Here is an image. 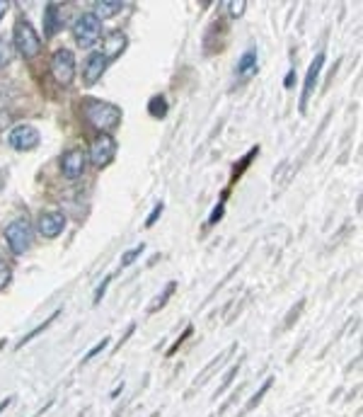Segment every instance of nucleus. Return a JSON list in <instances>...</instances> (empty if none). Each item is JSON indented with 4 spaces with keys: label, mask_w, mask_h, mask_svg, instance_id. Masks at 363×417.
Returning a JSON list of instances; mask_svg holds the SVG:
<instances>
[{
    "label": "nucleus",
    "mask_w": 363,
    "mask_h": 417,
    "mask_svg": "<svg viewBox=\"0 0 363 417\" xmlns=\"http://www.w3.org/2000/svg\"><path fill=\"white\" fill-rule=\"evenodd\" d=\"M107 345H109V337H104V340H100V342H97L95 347L90 349L88 354H85V359H83V361H90V359H95L97 354H100V352H104V349H107Z\"/></svg>",
    "instance_id": "obj_21"
},
{
    "label": "nucleus",
    "mask_w": 363,
    "mask_h": 417,
    "mask_svg": "<svg viewBox=\"0 0 363 417\" xmlns=\"http://www.w3.org/2000/svg\"><path fill=\"white\" fill-rule=\"evenodd\" d=\"M36 228L44 238H58L66 228V213L63 211H41Z\"/></svg>",
    "instance_id": "obj_9"
},
{
    "label": "nucleus",
    "mask_w": 363,
    "mask_h": 417,
    "mask_svg": "<svg viewBox=\"0 0 363 417\" xmlns=\"http://www.w3.org/2000/svg\"><path fill=\"white\" fill-rule=\"evenodd\" d=\"M32 223L27 218H15L12 223L5 228V241H8V248L15 255H24L29 248H32Z\"/></svg>",
    "instance_id": "obj_3"
},
{
    "label": "nucleus",
    "mask_w": 363,
    "mask_h": 417,
    "mask_svg": "<svg viewBox=\"0 0 363 417\" xmlns=\"http://www.w3.org/2000/svg\"><path fill=\"white\" fill-rule=\"evenodd\" d=\"M223 216V204H218L216 208H213V213H211V218H208V226H213L216 221Z\"/></svg>",
    "instance_id": "obj_27"
},
{
    "label": "nucleus",
    "mask_w": 363,
    "mask_h": 417,
    "mask_svg": "<svg viewBox=\"0 0 363 417\" xmlns=\"http://www.w3.org/2000/svg\"><path fill=\"white\" fill-rule=\"evenodd\" d=\"M322 64H324V54H317L315 61L310 64L307 69V76H305V83H303V95H300V112L307 109V100L315 93V85H317V78H319V71H322Z\"/></svg>",
    "instance_id": "obj_10"
},
{
    "label": "nucleus",
    "mask_w": 363,
    "mask_h": 417,
    "mask_svg": "<svg viewBox=\"0 0 363 417\" xmlns=\"http://www.w3.org/2000/svg\"><path fill=\"white\" fill-rule=\"evenodd\" d=\"M10 403H12V398H5V401H0V413H3V410L8 408Z\"/></svg>",
    "instance_id": "obj_29"
},
{
    "label": "nucleus",
    "mask_w": 363,
    "mask_h": 417,
    "mask_svg": "<svg viewBox=\"0 0 363 417\" xmlns=\"http://www.w3.org/2000/svg\"><path fill=\"white\" fill-rule=\"evenodd\" d=\"M102 56L104 59H116L119 54H124V49L128 46V39H126V34L124 32H109L107 36H104V44H102Z\"/></svg>",
    "instance_id": "obj_13"
},
{
    "label": "nucleus",
    "mask_w": 363,
    "mask_h": 417,
    "mask_svg": "<svg viewBox=\"0 0 363 417\" xmlns=\"http://www.w3.org/2000/svg\"><path fill=\"white\" fill-rule=\"evenodd\" d=\"M272 383H274V376H269V378H267V381H264V386H262V388H260V391H257V393H255V398H252V401L247 403V408H245V410H252V408H255V406H257V403H260V401H262V396H264V393H267V391H269V388H272Z\"/></svg>",
    "instance_id": "obj_20"
},
{
    "label": "nucleus",
    "mask_w": 363,
    "mask_h": 417,
    "mask_svg": "<svg viewBox=\"0 0 363 417\" xmlns=\"http://www.w3.org/2000/svg\"><path fill=\"white\" fill-rule=\"evenodd\" d=\"M257 64H260V54H257V49H247V51L240 56L237 61V71H235V76L237 78H250L252 73L257 71Z\"/></svg>",
    "instance_id": "obj_14"
},
{
    "label": "nucleus",
    "mask_w": 363,
    "mask_h": 417,
    "mask_svg": "<svg viewBox=\"0 0 363 417\" xmlns=\"http://www.w3.org/2000/svg\"><path fill=\"white\" fill-rule=\"evenodd\" d=\"M10 279H12V269L5 262H0V289H5L10 284Z\"/></svg>",
    "instance_id": "obj_23"
},
{
    "label": "nucleus",
    "mask_w": 363,
    "mask_h": 417,
    "mask_svg": "<svg viewBox=\"0 0 363 417\" xmlns=\"http://www.w3.org/2000/svg\"><path fill=\"white\" fill-rule=\"evenodd\" d=\"M107 71V59L102 56L100 51H92L83 64V81L88 85H95Z\"/></svg>",
    "instance_id": "obj_11"
},
{
    "label": "nucleus",
    "mask_w": 363,
    "mask_h": 417,
    "mask_svg": "<svg viewBox=\"0 0 363 417\" xmlns=\"http://www.w3.org/2000/svg\"><path fill=\"white\" fill-rule=\"evenodd\" d=\"M143 250H145V245L140 243V245H136L133 250H128V253L121 255V267H131L133 262H136L138 257H140V253H143Z\"/></svg>",
    "instance_id": "obj_18"
},
{
    "label": "nucleus",
    "mask_w": 363,
    "mask_h": 417,
    "mask_svg": "<svg viewBox=\"0 0 363 417\" xmlns=\"http://www.w3.org/2000/svg\"><path fill=\"white\" fill-rule=\"evenodd\" d=\"M85 116H88L90 124L102 134H112L121 124V109L112 102L90 100L88 107H85Z\"/></svg>",
    "instance_id": "obj_1"
},
{
    "label": "nucleus",
    "mask_w": 363,
    "mask_h": 417,
    "mask_svg": "<svg viewBox=\"0 0 363 417\" xmlns=\"http://www.w3.org/2000/svg\"><path fill=\"white\" fill-rule=\"evenodd\" d=\"M148 112H150V116H155V119H165L168 116V100L163 95H155L148 102Z\"/></svg>",
    "instance_id": "obj_16"
},
{
    "label": "nucleus",
    "mask_w": 363,
    "mask_h": 417,
    "mask_svg": "<svg viewBox=\"0 0 363 417\" xmlns=\"http://www.w3.org/2000/svg\"><path fill=\"white\" fill-rule=\"evenodd\" d=\"M121 8H124V3H119V0H100V3H95V17L97 20H109V17L119 15Z\"/></svg>",
    "instance_id": "obj_15"
},
{
    "label": "nucleus",
    "mask_w": 363,
    "mask_h": 417,
    "mask_svg": "<svg viewBox=\"0 0 363 417\" xmlns=\"http://www.w3.org/2000/svg\"><path fill=\"white\" fill-rule=\"evenodd\" d=\"M63 27V12L58 3H48L44 8V36H56Z\"/></svg>",
    "instance_id": "obj_12"
},
{
    "label": "nucleus",
    "mask_w": 363,
    "mask_h": 417,
    "mask_svg": "<svg viewBox=\"0 0 363 417\" xmlns=\"http://www.w3.org/2000/svg\"><path fill=\"white\" fill-rule=\"evenodd\" d=\"M51 76L56 78L58 85H71L73 78H76V56H73L71 49H58L51 56Z\"/></svg>",
    "instance_id": "obj_5"
},
{
    "label": "nucleus",
    "mask_w": 363,
    "mask_h": 417,
    "mask_svg": "<svg viewBox=\"0 0 363 417\" xmlns=\"http://www.w3.org/2000/svg\"><path fill=\"white\" fill-rule=\"evenodd\" d=\"M163 208H165V204H163V201H158V204H155V208H153V211H150V216L145 218V226H148V228H150V226L155 223V221H158V216H160V213H163Z\"/></svg>",
    "instance_id": "obj_25"
},
{
    "label": "nucleus",
    "mask_w": 363,
    "mask_h": 417,
    "mask_svg": "<svg viewBox=\"0 0 363 417\" xmlns=\"http://www.w3.org/2000/svg\"><path fill=\"white\" fill-rule=\"evenodd\" d=\"M100 34H102V20H97L95 12H83L76 20V24H73V36L85 49L95 44L100 39Z\"/></svg>",
    "instance_id": "obj_4"
},
{
    "label": "nucleus",
    "mask_w": 363,
    "mask_h": 417,
    "mask_svg": "<svg viewBox=\"0 0 363 417\" xmlns=\"http://www.w3.org/2000/svg\"><path fill=\"white\" fill-rule=\"evenodd\" d=\"M5 12H8V3H5V0H0V17H3Z\"/></svg>",
    "instance_id": "obj_30"
},
{
    "label": "nucleus",
    "mask_w": 363,
    "mask_h": 417,
    "mask_svg": "<svg viewBox=\"0 0 363 417\" xmlns=\"http://www.w3.org/2000/svg\"><path fill=\"white\" fill-rule=\"evenodd\" d=\"M8 144L15 151H34L41 144V134L32 124H17L8 134Z\"/></svg>",
    "instance_id": "obj_7"
},
{
    "label": "nucleus",
    "mask_w": 363,
    "mask_h": 417,
    "mask_svg": "<svg viewBox=\"0 0 363 417\" xmlns=\"http://www.w3.org/2000/svg\"><path fill=\"white\" fill-rule=\"evenodd\" d=\"M227 12H230V17H240L245 12V8H247V3L245 0H237V3H225Z\"/></svg>",
    "instance_id": "obj_22"
},
{
    "label": "nucleus",
    "mask_w": 363,
    "mask_h": 417,
    "mask_svg": "<svg viewBox=\"0 0 363 417\" xmlns=\"http://www.w3.org/2000/svg\"><path fill=\"white\" fill-rule=\"evenodd\" d=\"M175 286H177L175 281H170V284H168V289L163 291V296H158V298H155V303L150 306V313H155L158 308H163V306L168 303V298L172 296V293H175Z\"/></svg>",
    "instance_id": "obj_19"
},
{
    "label": "nucleus",
    "mask_w": 363,
    "mask_h": 417,
    "mask_svg": "<svg viewBox=\"0 0 363 417\" xmlns=\"http://www.w3.org/2000/svg\"><path fill=\"white\" fill-rule=\"evenodd\" d=\"M58 313H61V311H53V313H51V318H46V321H44V323H41V325H36V328L32 330V333H29V335H24V337H22V340H20V342H17V347L27 345V342H32V340H34V337H36V335H39V333H44V330L48 328V325H51V323H53V321H56V318H58Z\"/></svg>",
    "instance_id": "obj_17"
},
{
    "label": "nucleus",
    "mask_w": 363,
    "mask_h": 417,
    "mask_svg": "<svg viewBox=\"0 0 363 417\" xmlns=\"http://www.w3.org/2000/svg\"><path fill=\"white\" fill-rule=\"evenodd\" d=\"M12 44H15L17 54H20L22 59H34L39 56L41 51V39L39 34L34 32V27L29 22H17L15 29H12Z\"/></svg>",
    "instance_id": "obj_2"
},
{
    "label": "nucleus",
    "mask_w": 363,
    "mask_h": 417,
    "mask_svg": "<svg viewBox=\"0 0 363 417\" xmlns=\"http://www.w3.org/2000/svg\"><path fill=\"white\" fill-rule=\"evenodd\" d=\"M107 286H109V277H104V281H102V284H100V289H97L95 291V301H92V303H100L102 301V296H104V291H107Z\"/></svg>",
    "instance_id": "obj_26"
},
{
    "label": "nucleus",
    "mask_w": 363,
    "mask_h": 417,
    "mask_svg": "<svg viewBox=\"0 0 363 417\" xmlns=\"http://www.w3.org/2000/svg\"><path fill=\"white\" fill-rule=\"evenodd\" d=\"M293 78H295V71H291V73L286 76V88H291V85H293Z\"/></svg>",
    "instance_id": "obj_28"
},
{
    "label": "nucleus",
    "mask_w": 363,
    "mask_h": 417,
    "mask_svg": "<svg viewBox=\"0 0 363 417\" xmlns=\"http://www.w3.org/2000/svg\"><path fill=\"white\" fill-rule=\"evenodd\" d=\"M237 369H240V361H237V364H235V366H232V369H230V371H227V373H225V378H223V386H220V388L216 391V398H218L220 393H223V391L227 388V386H230V381H232V376H235V373H237Z\"/></svg>",
    "instance_id": "obj_24"
},
{
    "label": "nucleus",
    "mask_w": 363,
    "mask_h": 417,
    "mask_svg": "<svg viewBox=\"0 0 363 417\" xmlns=\"http://www.w3.org/2000/svg\"><path fill=\"white\" fill-rule=\"evenodd\" d=\"M85 165H88V153L83 149H71L61 158V173H63V177H68V180H78L85 173Z\"/></svg>",
    "instance_id": "obj_8"
},
{
    "label": "nucleus",
    "mask_w": 363,
    "mask_h": 417,
    "mask_svg": "<svg viewBox=\"0 0 363 417\" xmlns=\"http://www.w3.org/2000/svg\"><path fill=\"white\" fill-rule=\"evenodd\" d=\"M116 156V141L109 136V134H100L95 141L90 144V161L95 168H107L109 163L114 161Z\"/></svg>",
    "instance_id": "obj_6"
}]
</instances>
